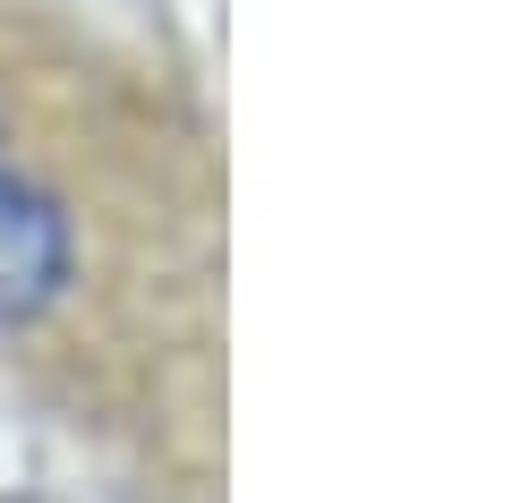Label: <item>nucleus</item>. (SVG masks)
Returning <instances> with one entry per match:
<instances>
[{
	"label": "nucleus",
	"mask_w": 512,
	"mask_h": 503,
	"mask_svg": "<svg viewBox=\"0 0 512 503\" xmlns=\"http://www.w3.org/2000/svg\"><path fill=\"white\" fill-rule=\"evenodd\" d=\"M69 282V222L43 188L0 171V324H26Z\"/></svg>",
	"instance_id": "obj_1"
}]
</instances>
